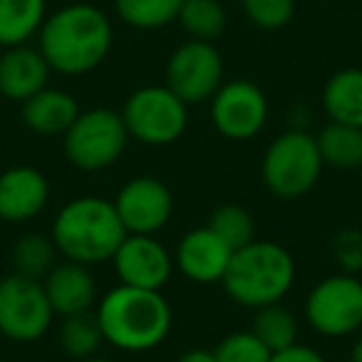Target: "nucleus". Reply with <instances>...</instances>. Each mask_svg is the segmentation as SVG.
<instances>
[{
  "mask_svg": "<svg viewBox=\"0 0 362 362\" xmlns=\"http://www.w3.org/2000/svg\"><path fill=\"white\" fill-rule=\"evenodd\" d=\"M112 42V21L92 3H70L47 13L37 33V50L52 72L65 77H80L97 70L110 55Z\"/></svg>",
  "mask_w": 362,
  "mask_h": 362,
  "instance_id": "obj_1",
  "label": "nucleus"
},
{
  "mask_svg": "<svg viewBox=\"0 0 362 362\" xmlns=\"http://www.w3.org/2000/svg\"><path fill=\"white\" fill-rule=\"evenodd\" d=\"M102 337L122 352H149L169 337L174 313L161 291L115 286L95 308Z\"/></svg>",
  "mask_w": 362,
  "mask_h": 362,
  "instance_id": "obj_2",
  "label": "nucleus"
},
{
  "mask_svg": "<svg viewBox=\"0 0 362 362\" xmlns=\"http://www.w3.org/2000/svg\"><path fill=\"white\" fill-rule=\"evenodd\" d=\"M50 236L60 258L82 266L112 261L119 243L127 238L115 202L105 197H75L57 211Z\"/></svg>",
  "mask_w": 362,
  "mask_h": 362,
  "instance_id": "obj_3",
  "label": "nucleus"
},
{
  "mask_svg": "<svg viewBox=\"0 0 362 362\" xmlns=\"http://www.w3.org/2000/svg\"><path fill=\"white\" fill-rule=\"evenodd\" d=\"M296 283V261L291 251L276 241L256 238L233 251L221 286L233 303L258 310L281 303Z\"/></svg>",
  "mask_w": 362,
  "mask_h": 362,
  "instance_id": "obj_4",
  "label": "nucleus"
},
{
  "mask_svg": "<svg viewBox=\"0 0 362 362\" xmlns=\"http://www.w3.org/2000/svg\"><path fill=\"white\" fill-rule=\"evenodd\" d=\"M322 159L315 134L308 129H288L266 146L261 179L276 199L293 202L310 192L322 174Z\"/></svg>",
  "mask_w": 362,
  "mask_h": 362,
  "instance_id": "obj_5",
  "label": "nucleus"
},
{
  "mask_svg": "<svg viewBox=\"0 0 362 362\" xmlns=\"http://www.w3.org/2000/svg\"><path fill=\"white\" fill-rule=\"evenodd\" d=\"M129 144V132L117 110L92 107L82 110L62 134L65 159L80 171H105L122 159Z\"/></svg>",
  "mask_w": 362,
  "mask_h": 362,
  "instance_id": "obj_6",
  "label": "nucleus"
},
{
  "mask_svg": "<svg viewBox=\"0 0 362 362\" xmlns=\"http://www.w3.org/2000/svg\"><path fill=\"white\" fill-rule=\"evenodd\" d=\"M129 139L146 146H169L189 127V107L166 85L136 87L119 110Z\"/></svg>",
  "mask_w": 362,
  "mask_h": 362,
  "instance_id": "obj_7",
  "label": "nucleus"
},
{
  "mask_svg": "<svg viewBox=\"0 0 362 362\" xmlns=\"http://www.w3.org/2000/svg\"><path fill=\"white\" fill-rule=\"evenodd\" d=\"M305 320L322 337H347L362 330V281L332 273L317 281L305 298Z\"/></svg>",
  "mask_w": 362,
  "mask_h": 362,
  "instance_id": "obj_8",
  "label": "nucleus"
},
{
  "mask_svg": "<svg viewBox=\"0 0 362 362\" xmlns=\"http://www.w3.org/2000/svg\"><path fill=\"white\" fill-rule=\"evenodd\" d=\"M55 313L42 281L11 276L0 278V335L11 342H35L52 327Z\"/></svg>",
  "mask_w": 362,
  "mask_h": 362,
  "instance_id": "obj_9",
  "label": "nucleus"
},
{
  "mask_svg": "<svg viewBox=\"0 0 362 362\" xmlns=\"http://www.w3.org/2000/svg\"><path fill=\"white\" fill-rule=\"evenodd\" d=\"M166 87L187 107L211 102L223 85V55L214 42L187 40L166 60Z\"/></svg>",
  "mask_w": 362,
  "mask_h": 362,
  "instance_id": "obj_10",
  "label": "nucleus"
},
{
  "mask_svg": "<svg viewBox=\"0 0 362 362\" xmlns=\"http://www.w3.org/2000/svg\"><path fill=\"white\" fill-rule=\"evenodd\" d=\"M209 117L214 129L231 141H248L268 122V97L256 82L231 80L223 82L209 102Z\"/></svg>",
  "mask_w": 362,
  "mask_h": 362,
  "instance_id": "obj_11",
  "label": "nucleus"
},
{
  "mask_svg": "<svg viewBox=\"0 0 362 362\" xmlns=\"http://www.w3.org/2000/svg\"><path fill=\"white\" fill-rule=\"evenodd\" d=\"M112 202H115V209L127 233L156 236V231H161L174 214L171 189L161 179L149 174L129 179Z\"/></svg>",
  "mask_w": 362,
  "mask_h": 362,
  "instance_id": "obj_12",
  "label": "nucleus"
},
{
  "mask_svg": "<svg viewBox=\"0 0 362 362\" xmlns=\"http://www.w3.org/2000/svg\"><path fill=\"white\" fill-rule=\"evenodd\" d=\"M110 263L122 286L144 291H161L174 273V253L156 236L144 233H127Z\"/></svg>",
  "mask_w": 362,
  "mask_h": 362,
  "instance_id": "obj_13",
  "label": "nucleus"
},
{
  "mask_svg": "<svg viewBox=\"0 0 362 362\" xmlns=\"http://www.w3.org/2000/svg\"><path fill=\"white\" fill-rule=\"evenodd\" d=\"M233 248L209 226L192 228L181 236L174 251V268L192 283L214 286L221 283L231 263Z\"/></svg>",
  "mask_w": 362,
  "mask_h": 362,
  "instance_id": "obj_14",
  "label": "nucleus"
},
{
  "mask_svg": "<svg viewBox=\"0 0 362 362\" xmlns=\"http://www.w3.org/2000/svg\"><path fill=\"white\" fill-rule=\"evenodd\" d=\"M50 202V181L40 169L18 164L0 171V221L28 223L45 211Z\"/></svg>",
  "mask_w": 362,
  "mask_h": 362,
  "instance_id": "obj_15",
  "label": "nucleus"
},
{
  "mask_svg": "<svg viewBox=\"0 0 362 362\" xmlns=\"http://www.w3.org/2000/svg\"><path fill=\"white\" fill-rule=\"evenodd\" d=\"M42 288H45L55 317L92 313L97 308V300H100L97 281L92 276L90 266L65 261V258H60L55 268L42 278Z\"/></svg>",
  "mask_w": 362,
  "mask_h": 362,
  "instance_id": "obj_16",
  "label": "nucleus"
},
{
  "mask_svg": "<svg viewBox=\"0 0 362 362\" xmlns=\"http://www.w3.org/2000/svg\"><path fill=\"white\" fill-rule=\"evenodd\" d=\"M50 65L37 45H16L0 52V95L11 102H28L50 82Z\"/></svg>",
  "mask_w": 362,
  "mask_h": 362,
  "instance_id": "obj_17",
  "label": "nucleus"
},
{
  "mask_svg": "<svg viewBox=\"0 0 362 362\" xmlns=\"http://www.w3.org/2000/svg\"><path fill=\"white\" fill-rule=\"evenodd\" d=\"M80 105L67 90L47 85L21 105V119L33 134L62 136L80 115Z\"/></svg>",
  "mask_w": 362,
  "mask_h": 362,
  "instance_id": "obj_18",
  "label": "nucleus"
},
{
  "mask_svg": "<svg viewBox=\"0 0 362 362\" xmlns=\"http://www.w3.org/2000/svg\"><path fill=\"white\" fill-rule=\"evenodd\" d=\"M322 110L330 122H342L362 129V70L345 67L327 77L322 87Z\"/></svg>",
  "mask_w": 362,
  "mask_h": 362,
  "instance_id": "obj_19",
  "label": "nucleus"
},
{
  "mask_svg": "<svg viewBox=\"0 0 362 362\" xmlns=\"http://www.w3.org/2000/svg\"><path fill=\"white\" fill-rule=\"evenodd\" d=\"M47 18V0H0V50L37 37Z\"/></svg>",
  "mask_w": 362,
  "mask_h": 362,
  "instance_id": "obj_20",
  "label": "nucleus"
},
{
  "mask_svg": "<svg viewBox=\"0 0 362 362\" xmlns=\"http://www.w3.org/2000/svg\"><path fill=\"white\" fill-rule=\"evenodd\" d=\"M315 144L320 151L322 166L342 171L362 166V129L357 127L327 119V124H322L315 134Z\"/></svg>",
  "mask_w": 362,
  "mask_h": 362,
  "instance_id": "obj_21",
  "label": "nucleus"
},
{
  "mask_svg": "<svg viewBox=\"0 0 362 362\" xmlns=\"http://www.w3.org/2000/svg\"><path fill=\"white\" fill-rule=\"evenodd\" d=\"M57 261H60V253H57L50 233L28 231L23 236H18L16 243H13L11 263L13 273H18V276L42 281L55 268Z\"/></svg>",
  "mask_w": 362,
  "mask_h": 362,
  "instance_id": "obj_22",
  "label": "nucleus"
},
{
  "mask_svg": "<svg viewBox=\"0 0 362 362\" xmlns=\"http://www.w3.org/2000/svg\"><path fill=\"white\" fill-rule=\"evenodd\" d=\"M248 330L271 352H278L296 345L300 325H298V317L291 308H286L283 303H271V305L253 310V320Z\"/></svg>",
  "mask_w": 362,
  "mask_h": 362,
  "instance_id": "obj_23",
  "label": "nucleus"
},
{
  "mask_svg": "<svg viewBox=\"0 0 362 362\" xmlns=\"http://www.w3.org/2000/svg\"><path fill=\"white\" fill-rule=\"evenodd\" d=\"M102 342H105V337H102L95 310L62 317L60 327H57V347L62 350V355H67L75 362L100 355Z\"/></svg>",
  "mask_w": 362,
  "mask_h": 362,
  "instance_id": "obj_24",
  "label": "nucleus"
},
{
  "mask_svg": "<svg viewBox=\"0 0 362 362\" xmlns=\"http://www.w3.org/2000/svg\"><path fill=\"white\" fill-rule=\"evenodd\" d=\"M115 13L127 28L161 30L179 21L184 0H112Z\"/></svg>",
  "mask_w": 362,
  "mask_h": 362,
  "instance_id": "obj_25",
  "label": "nucleus"
},
{
  "mask_svg": "<svg viewBox=\"0 0 362 362\" xmlns=\"http://www.w3.org/2000/svg\"><path fill=\"white\" fill-rule=\"evenodd\" d=\"M176 23L184 28L189 40L214 42L226 30L228 16L221 0H184Z\"/></svg>",
  "mask_w": 362,
  "mask_h": 362,
  "instance_id": "obj_26",
  "label": "nucleus"
},
{
  "mask_svg": "<svg viewBox=\"0 0 362 362\" xmlns=\"http://www.w3.org/2000/svg\"><path fill=\"white\" fill-rule=\"evenodd\" d=\"M216 236H221L233 251L256 241V218L241 204H221L214 209L211 218L206 223Z\"/></svg>",
  "mask_w": 362,
  "mask_h": 362,
  "instance_id": "obj_27",
  "label": "nucleus"
},
{
  "mask_svg": "<svg viewBox=\"0 0 362 362\" xmlns=\"http://www.w3.org/2000/svg\"><path fill=\"white\" fill-rule=\"evenodd\" d=\"M238 6L251 25L268 33L283 30L296 16V0H238Z\"/></svg>",
  "mask_w": 362,
  "mask_h": 362,
  "instance_id": "obj_28",
  "label": "nucleus"
},
{
  "mask_svg": "<svg viewBox=\"0 0 362 362\" xmlns=\"http://www.w3.org/2000/svg\"><path fill=\"white\" fill-rule=\"evenodd\" d=\"M214 355L218 362H271L273 352L251 330H238L223 337L214 347Z\"/></svg>",
  "mask_w": 362,
  "mask_h": 362,
  "instance_id": "obj_29",
  "label": "nucleus"
},
{
  "mask_svg": "<svg viewBox=\"0 0 362 362\" xmlns=\"http://www.w3.org/2000/svg\"><path fill=\"white\" fill-rule=\"evenodd\" d=\"M330 248L340 273L357 276L362 271V231H357V228H340L332 236Z\"/></svg>",
  "mask_w": 362,
  "mask_h": 362,
  "instance_id": "obj_30",
  "label": "nucleus"
},
{
  "mask_svg": "<svg viewBox=\"0 0 362 362\" xmlns=\"http://www.w3.org/2000/svg\"><path fill=\"white\" fill-rule=\"evenodd\" d=\"M271 362H327V360H325V355H322V352L315 350V347L296 342V345L286 347V350L273 352Z\"/></svg>",
  "mask_w": 362,
  "mask_h": 362,
  "instance_id": "obj_31",
  "label": "nucleus"
},
{
  "mask_svg": "<svg viewBox=\"0 0 362 362\" xmlns=\"http://www.w3.org/2000/svg\"><path fill=\"white\" fill-rule=\"evenodd\" d=\"M176 362H218L214 350H204V347H194V350H187L184 355L176 357Z\"/></svg>",
  "mask_w": 362,
  "mask_h": 362,
  "instance_id": "obj_32",
  "label": "nucleus"
},
{
  "mask_svg": "<svg viewBox=\"0 0 362 362\" xmlns=\"http://www.w3.org/2000/svg\"><path fill=\"white\" fill-rule=\"evenodd\" d=\"M350 362H362V335L352 342L350 347Z\"/></svg>",
  "mask_w": 362,
  "mask_h": 362,
  "instance_id": "obj_33",
  "label": "nucleus"
},
{
  "mask_svg": "<svg viewBox=\"0 0 362 362\" xmlns=\"http://www.w3.org/2000/svg\"><path fill=\"white\" fill-rule=\"evenodd\" d=\"M82 362H115V360H110V357H102V355H95V357H90V360H82Z\"/></svg>",
  "mask_w": 362,
  "mask_h": 362,
  "instance_id": "obj_34",
  "label": "nucleus"
},
{
  "mask_svg": "<svg viewBox=\"0 0 362 362\" xmlns=\"http://www.w3.org/2000/svg\"><path fill=\"white\" fill-rule=\"evenodd\" d=\"M0 52H3V50H0Z\"/></svg>",
  "mask_w": 362,
  "mask_h": 362,
  "instance_id": "obj_35",
  "label": "nucleus"
}]
</instances>
